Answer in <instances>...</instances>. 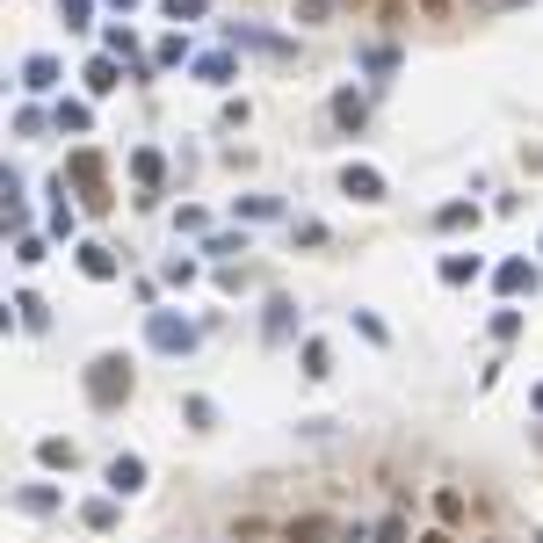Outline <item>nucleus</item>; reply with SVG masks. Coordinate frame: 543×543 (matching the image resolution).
Returning <instances> with one entry per match:
<instances>
[{"instance_id": "nucleus-1", "label": "nucleus", "mask_w": 543, "mask_h": 543, "mask_svg": "<svg viewBox=\"0 0 543 543\" xmlns=\"http://www.w3.org/2000/svg\"><path fill=\"white\" fill-rule=\"evenodd\" d=\"M131 384H138V377H131V355H116V348H109V355L87 362V399H95L102 413L124 406V399H131Z\"/></svg>"}, {"instance_id": "nucleus-2", "label": "nucleus", "mask_w": 543, "mask_h": 543, "mask_svg": "<svg viewBox=\"0 0 543 543\" xmlns=\"http://www.w3.org/2000/svg\"><path fill=\"white\" fill-rule=\"evenodd\" d=\"M66 167H73V189H80V210H87V218H102V210L116 203V196H109V174H102V153H95V145H80V153H73Z\"/></svg>"}, {"instance_id": "nucleus-3", "label": "nucleus", "mask_w": 543, "mask_h": 543, "mask_svg": "<svg viewBox=\"0 0 543 543\" xmlns=\"http://www.w3.org/2000/svg\"><path fill=\"white\" fill-rule=\"evenodd\" d=\"M145 334H153V348H167V355H189L196 348V326L174 319V312H153V319H145Z\"/></svg>"}, {"instance_id": "nucleus-4", "label": "nucleus", "mask_w": 543, "mask_h": 543, "mask_svg": "<svg viewBox=\"0 0 543 543\" xmlns=\"http://www.w3.org/2000/svg\"><path fill=\"white\" fill-rule=\"evenodd\" d=\"M341 196H355V203H384V174H377V167H341Z\"/></svg>"}, {"instance_id": "nucleus-5", "label": "nucleus", "mask_w": 543, "mask_h": 543, "mask_svg": "<svg viewBox=\"0 0 543 543\" xmlns=\"http://www.w3.org/2000/svg\"><path fill=\"white\" fill-rule=\"evenodd\" d=\"M145 486V457H109V500H131Z\"/></svg>"}, {"instance_id": "nucleus-6", "label": "nucleus", "mask_w": 543, "mask_h": 543, "mask_svg": "<svg viewBox=\"0 0 543 543\" xmlns=\"http://www.w3.org/2000/svg\"><path fill=\"white\" fill-rule=\"evenodd\" d=\"M22 87H29V95H51V87H58V58H22Z\"/></svg>"}, {"instance_id": "nucleus-7", "label": "nucleus", "mask_w": 543, "mask_h": 543, "mask_svg": "<svg viewBox=\"0 0 543 543\" xmlns=\"http://www.w3.org/2000/svg\"><path fill=\"white\" fill-rule=\"evenodd\" d=\"M73 457H80V449H73L66 435H44V442H37V464H44V471H73Z\"/></svg>"}, {"instance_id": "nucleus-8", "label": "nucleus", "mask_w": 543, "mask_h": 543, "mask_svg": "<svg viewBox=\"0 0 543 543\" xmlns=\"http://www.w3.org/2000/svg\"><path fill=\"white\" fill-rule=\"evenodd\" d=\"M362 116H370V102H362L355 87H341V95H334V124L341 131H362Z\"/></svg>"}, {"instance_id": "nucleus-9", "label": "nucleus", "mask_w": 543, "mask_h": 543, "mask_svg": "<svg viewBox=\"0 0 543 543\" xmlns=\"http://www.w3.org/2000/svg\"><path fill=\"white\" fill-rule=\"evenodd\" d=\"M116 87H124V73H116V58H95V66H87V95H116Z\"/></svg>"}, {"instance_id": "nucleus-10", "label": "nucleus", "mask_w": 543, "mask_h": 543, "mask_svg": "<svg viewBox=\"0 0 543 543\" xmlns=\"http://www.w3.org/2000/svg\"><path fill=\"white\" fill-rule=\"evenodd\" d=\"M196 80H203V87H225V80H232V51H210V58H196Z\"/></svg>"}, {"instance_id": "nucleus-11", "label": "nucleus", "mask_w": 543, "mask_h": 543, "mask_svg": "<svg viewBox=\"0 0 543 543\" xmlns=\"http://www.w3.org/2000/svg\"><path fill=\"white\" fill-rule=\"evenodd\" d=\"M131 174L145 181V189H160V181H167V160L153 153V145H145V153H131Z\"/></svg>"}, {"instance_id": "nucleus-12", "label": "nucleus", "mask_w": 543, "mask_h": 543, "mask_svg": "<svg viewBox=\"0 0 543 543\" xmlns=\"http://www.w3.org/2000/svg\"><path fill=\"white\" fill-rule=\"evenodd\" d=\"M80 276L109 283V276H116V254H109V247H80Z\"/></svg>"}, {"instance_id": "nucleus-13", "label": "nucleus", "mask_w": 543, "mask_h": 543, "mask_svg": "<svg viewBox=\"0 0 543 543\" xmlns=\"http://www.w3.org/2000/svg\"><path fill=\"white\" fill-rule=\"evenodd\" d=\"M15 507H22V515H51L58 493H51V486H15Z\"/></svg>"}, {"instance_id": "nucleus-14", "label": "nucleus", "mask_w": 543, "mask_h": 543, "mask_svg": "<svg viewBox=\"0 0 543 543\" xmlns=\"http://www.w3.org/2000/svg\"><path fill=\"white\" fill-rule=\"evenodd\" d=\"M435 225H442V232H464V225H478V203H442V210H435Z\"/></svg>"}, {"instance_id": "nucleus-15", "label": "nucleus", "mask_w": 543, "mask_h": 543, "mask_svg": "<svg viewBox=\"0 0 543 543\" xmlns=\"http://www.w3.org/2000/svg\"><path fill=\"white\" fill-rule=\"evenodd\" d=\"M500 290L515 297V290H536V268L529 261H500Z\"/></svg>"}, {"instance_id": "nucleus-16", "label": "nucleus", "mask_w": 543, "mask_h": 543, "mask_svg": "<svg viewBox=\"0 0 543 543\" xmlns=\"http://www.w3.org/2000/svg\"><path fill=\"white\" fill-rule=\"evenodd\" d=\"M290 297H268V341H290Z\"/></svg>"}, {"instance_id": "nucleus-17", "label": "nucleus", "mask_w": 543, "mask_h": 543, "mask_svg": "<svg viewBox=\"0 0 543 543\" xmlns=\"http://www.w3.org/2000/svg\"><path fill=\"white\" fill-rule=\"evenodd\" d=\"M87 124H95V109H87V102H58V131H87Z\"/></svg>"}, {"instance_id": "nucleus-18", "label": "nucleus", "mask_w": 543, "mask_h": 543, "mask_svg": "<svg viewBox=\"0 0 543 543\" xmlns=\"http://www.w3.org/2000/svg\"><path fill=\"white\" fill-rule=\"evenodd\" d=\"M326 536H334V529H326L319 515H305V522H290V543H326Z\"/></svg>"}, {"instance_id": "nucleus-19", "label": "nucleus", "mask_w": 543, "mask_h": 543, "mask_svg": "<svg viewBox=\"0 0 543 543\" xmlns=\"http://www.w3.org/2000/svg\"><path fill=\"white\" fill-rule=\"evenodd\" d=\"M471 276H478L471 254H449V261H442V283H471Z\"/></svg>"}, {"instance_id": "nucleus-20", "label": "nucleus", "mask_w": 543, "mask_h": 543, "mask_svg": "<svg viewBox=\"0 0 543 543\" xmlns=\"http://www.w3.org/2000/svg\"><path fill=\"white\" fill-rule=\"evenodd\" d=\"M435 515H442V529H457L464 522V493H435Z\"/></svg>"}, {"instance_id": "nucleus-21", "label": "nucleus", "mask_w": 543, "mask_h": 543, "mask_svg": "<svg viewBox=\"0 0 543 543\" xmlns=\"http://www.w3.org/2000/svg\"><path fill=\"white\" fill-rule=\"evenodd\" d=\"M80 522H87V529H116V500H87Z\"/></svg>"}, {"instance_id": "nucleus-22", "label": "nucleus", "mask_w": 543, "mask_h": 543, "mask_svg": "<svg viewBox=\"0 0 543 543\" xmlns=\"http://www.w3.org/2000/svg\"><path fill=\"white\" fill-rule=\"evenodd\" d=\"M109 51H116V58H138V37H131L124 22H109Z\"/></svg>"}, {"instance_id": "nucleus-23", "label": "nucleus", "mask_w": 543, "mask_h": 543, "mask_svg": "<svg viewBox=\"0 0 543 543\" xmlns=\"http://www.w3.org/2000/svg\"><path fill=\"white\" fill-rule=\"evenodd\" d=\"M326 362H334V355H326V341H305V377H326Z\"/></svg>"}, {"instance_id": "nucleus-24", "label": "nucleus", "mask_w": 543, "mask_h": 543, "mask_svg": "<svg viewBox=\"0 0 543 543\" xmlns=\"http://www.w3.org/2000/svg\"><path fill=\"white\" fill-rule=\"evenodd\" d=\"M15 312H22V326H29V334H37V326H44V305H37V297H29V290L15 297Z\"/></svg>"}, {"instance_id": "nucleus-25", "label": "nucleus", "mask_w": 543, "mask_h": 543, "mask_svg": "<svg viewBox=\"0 0 543 543\" xmlns=\"http://www.w3.org/2000/svg\"><path fill=\"white\" fill-rule=\"evenodd\" d=\"M160 8H167V22H196V15H203V0H160Z\"/></svg>"}, {"instance_id": "nucleus-26", "label": "nucleus", "mask_w": 543, "mask_h": 543, "mask_svg": "<svg viewBox=\"0 0 543 543\" xmlns=\"http://www.w3.org/2000/svg\"><path fill=\"white\" fill-rule=\"evenodd\" d=\"M522 334V312H493V341H515Z\"/></svg>"}, {"instance_id": "nucleus-27", "label": "nucleus", "mask_w": 543, "mask_h": 543, "mask_svg": "<svg viewBox=\"0 0 543 543\" xmlns=\"http://www.w3.org/2000/svg\"><path fill=\"white\" fill-rule=\"evenodd\" d=\"M58 15H66L73 29H87V0H58Z\"/></svg>"}, {"instance_id": "nucleus-28", "label": "nucleus", "mask_w": 543, "mask_h": 543, "mask_svg": "<svg viewBox=\"0 0 543 543\" xmlns=\"http://www.w3.org/2000/svg\"><path fill=\"white\" fill-rule=\"evenodd\" d=\"M377 543H406V522H399V515H391V522L377 529Z\"/></svg>"}, {"instance_id": "nucleus-29", "label": "nucleus", "mask_w": 543, "mask_h": 543, "mask_svg": "<svg viewBox=\"0 0 543 543\" xmlns=\"http://www.w3.org/2000/svg\"><path fill=\"white\" fill-rule=\"evenodd\" d=\"M420 543H457V536H449V529H428V536H420Z\"/></svg>"}, {"instance_id": "nucleus-30", "label": "nucleus", "mask_w": 543, "mask_h": 543, "mask_svg": "<svg viewBox=\"0 0 543 543\" xmlns=\"http://www.w3.org/2000/svg\"><path fill=\"white\" fill-rule=\"evenodd\" d=\"M420 8H428V15H449V0H420Z\"/></svg>"}, {"instance_id": "nucleus-31", "label": "nucleus", "mask_w": 543, "mask_h": 543, "mask_svg": "<svg viewBox=\"0 0 543 543\" xmlns=\"http://www.w3.org/2000/svg\"><path fill=\"white\" fill-rule=\"evenodd\" d=\"M116 8H124V15H131V8H138V0H116Z\"/></svg>"}, {"instance_id": "nucleus-32", "label": "nucleus", "mask_w": 543, "mask_h": 543, "mask_svg": "<svg viewBox=\"0 0 543 543\" xmlns=\"http://www.w3.org/2000/svg\"><path fill=\"white\" fill-rule=\"evenodd\" d=\"M536 413H543V384H536Z\"/></svg>"}, {"instance_id": "nucleus-33", "label": "nucleus", "mask_w": 543, "mask_h": 543, "mask_svg": "<svg viewBox=\"0 0 543 543\" xmlns=\"http://www.w3.org/2000/svg\"><path fill=\"white\" fill-rule=\"evenodd\" d=\"M536 543H543V536H536Z\"/></svg>"}]
</instances>
